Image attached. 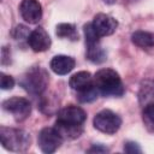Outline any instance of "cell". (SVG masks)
Instances as JSON below:
<instances>
[{
    "label": "cell",
    "mask_w": 154,
    "mask_h": 154,
    "mask_svg": "<svg viewBox=\"0 0 154 154\" xmlns=\"http://www.w3.org/2000/svg\"><path fill=\"white\" fill-rule=\"evenodd\" d=\"M94 85L96 87L99 94L103 96H122L125 91L124 84L120 76L112 69H101L94 77Z\"/></svg>",
    "instance_id": "cell-1"
},
{
    "label": "cell",
    "mask_w": 154,
    "mask_h": 154,
    "mask_svg": "<svg viewBox=\"0 0 154 154\" xmlns=\"http://www.w3.org/2000/svg\"><path fill=\"white\" fill-rule=\"evenodd\" d=\"M0 140L4 148L11 152H25L31 143L30 135L22 129L0 128Z\"/></svg>",
    "instance_id": "cell-2"
},
{
    "label": "cell",
    "mask_w": 154,
    "mask_h": 154,
    "mask_svg": "<svg viewBox=\"0 0 154 154\" xmlns=\"http://www.w3.org/2000/svg\"><path fill=\"white\" fill-rule=\"evenodd\" d=\"M48 73L46 70L40 66H34L24 73L20 84L26 91L35 95H41L48 87Z\"/></svg>",
    "instance_id": "cell-3"
},
{
    "label": "cell",
    "mask_w": 154,
    "mask_h": 154,
    "mask_svg": "<svg viewBox=\"0 0 154 154\" xmlns=\"http://www.w3.org/2000/svg\"><path fill=\"white\" fill-rule=\"evenodd\" d=\"M93 124L96 130L107 135H113L119 130L122 125V119L113 111L102 109L99 113H96V116L93 119Z\"/></svg>",
    "instance_id": "cell-4"
},
{
    "label": "cell",
    "mask_w": 154,
    "mask_h": 154,
    "mask_svg": "<svg viewBox=\"0 0 154 154\" xmlns=\"http://www.w3.org/2000/svg\"><path fill=\"white\" fill-rule=\"evenodd\" d=\"M2 108L11 113L16 122H23L25 120L31 112V105L29 100L24 97H10L2 102Z\"/></svg>",
    "instance_id": "cell-5"
},
{
    "label": "cell",
    "mask_w": 154,
    "mask_h": 154,
    "mask_svg": "<svg viewBox=\"0 0 154 154\" xmlns=\"http://www.w3.org/2000/svg\"><path fill=\"white\" fill-rule=\"evenodd\" d=\"M63 141V137L59 135L55 128H43L37 137L38 147L46 154L54 153L61 146Z\"/></svg>",
    "instance_id": "cell-6"
},
{
    "label": "cell",
    "mask_w": 154,
    "mask_h": 154,
    "mask_svg": "<svg viewBox=\"0 0 154 154\" xmlns=\"http://www.w3.org/2000/svg\"><path fill=\"white\" fill-rule=\"evenodd\" d=\"M85 119H87V113L84 112V109L73 105L64 107L57 113V122L65 124L83 125Z\"/></svg>",
    "instance_id": "cell-7"
},
{
    "label": "cell",
    "mask_w": 154,
    "mask_h": 154,
    "mask_svg": "<svg viewBox=\"0 0 154 154\" xmlns=\"http://www.w3.org/2000/svg\"><path fill=\"white\" fill-rule=\"evenodd\" d=\"M91 24L100 37L112 35L118 28V22L113 17L106 13H97L94 17Z\"/></svg>",
    "instance_id": "cell-8"
},
{
    "label": "cell",
    "mask_w": 154,
    "mask_h": 154,
    "mask_svg": "<svg viewBox=\"0 0 154 154\" xmlns=\"http://www.w3.org/2000/svg\"><path fill=\"white\" fill-rule=\"evenodd\" d=\"M22 18L29 24H36L42 17V7L38 0H22L19 5Z\"/></svg>",
    "instance_id": "cell-9"
},
{
    "label": "cell",
    "mask_w": 154,
    "mask_h": 154,
    "mask_svg": "<svg viewBox=\"0 0 154 154\" xmlns=\"http://www.w3.org/2000/svg\"><path fill=\"white\" fill-rule=\"evenodd\" d=\"M28 45L34 52H45L51 47V37L42 26H37L30 32Z\"/></svg>",
    "instance_id": "cell-10"
},
{
    "label": "cell",
    "mask_w": 154,
    "mask_h": 154,
    "mask_svg": "<svg viewBox=\"0 0 154 154\" xmlns=\"http://www.w3.org/2000/svg\"><path fill=\"white\" fill-rule=\"evenodd\" d=\"M76 65V61L72 57L69 55H55L49 63L51 70L57 75H67L73 70Z\"/></svg>",
    "instance_id": "cell-11"
},
{
    "label": "cell",
    "mask_w": 154,
    "mask_h": 154,
    "mask_svg": "<svg viewBox=\"0 0 154 154\" xmlns=\"http://www.w3.org/2000/svg\"><path fill=\"white\" fill-rule=\"evenodd\" d=\"M57 131L63 137V140H75L78 138L83 132L82 125H73V124H65L60 122H55Z\"/></svg>",
    "instance_id": "cell-12"
},
{
    "label": "cell",
    "mask_w": 154,
    "mask_h": 154,
    "mask_svg": "<svg viewBox=\"0 0 154 154\" xmlns=\"http://www.w3.org/2000/svg\"><path fill=\"white\" fill-rule=\"evenodd\" d=\"M93 83H94V79H93L90 72H88V71H79V72L72 75L69 81L71 89H73L75 91H79V90L91 85Z\"/></svg>",
    "instance_id": "cell-13"
},
{
    "label": "cell",
    "mask_w": 154,
    "mask_h": 154,
    "mask_svg": "<svg viewBox=\"0 0 154 154\" xmlns=\"http://www.w3.org/2000/svg\"><path fill=\"white\" fill-rule=\"evenodd\" d=\"M131 41L134 45L141 48H152L154 46V34L144 30H137L132 32Z\"/></svg>",
    "instance_id": "cell-14"
},
{
    "label": "cell",
    "mask_w": 154,
    "mask_h": 154,
    "mask_svg": "<svg viewBox=\"0 0 154 154\" xmlns=\"http://www.w3.org/2000/svg\"><path fill=\"white\" fill-rule=\"evenodd\" d=\"M138 100L142 107L154 103V82L152 81H144L141 83L140 93H138Z\"/></svg>",
    "instance_id": "cell-15"
},
{
    "label": "cell",
    "mask_w": 154,
    "mask_h": 154,
    "mask_svg": "<svg viewBox=\"0 0 154 154\" xmlns=\"http://www.w3.org/2000/svg\"><path fill=\"white\" fill-rule=\"evenodd\" d=\"M55 34L58 37L69 38V40H77L78 34L73 24L70 23H59L55 28Z\"/></svg>",
    "instance_id": "cell-16"
},
{
    "label": "cell",
    "mask_w": 154,
    "mask_h": 154,
    "mask_svg": "<svg viewBox=\"0 0 154 154\" xmlns=\"http://www.w3.org/2000/svg\"><path fill=\"white\" fill-rule=\"evenodd\" d=\"M87 58L94 64H100L106 59V53L100 46V42L87 46Z\"/></svg>",
    "instance_id": "cell-17"
},
{
    "label": "cell",
    "mask_w": 154,
    "mask_h": 154,
    "mask_svg": "<svg viewBox=\"0 0 154 154\" xmlns=\"http://www.w3.org/2000/svg\"><path fill=\"white\" fill-rule=\"evenodd\" d=\"M97 95H99V91H97L96 87L94 85V83H93L91 85H89V87H87V88L79 90V91H76V97H77V100H78L79 102H83V103L94 101V100L97 97Z\"/></svg>",
    "instance_id": "cell-18"
},
{
    "label": "cell",
    "mask_w": 154,
    "mask_h": 154,
    "mask_svg": "<svg viewBox=\"0 0 154 154\" xmlns=\"http://www.w3.org/2000/svg\"><path fill=\"white\" fill-rule=\"evenodd\" d=\"M83 29H84V36H85V45L87 46L95 45V43L100 42V36L96 34L91 23H87Z\"/></svg>",
    "instance_id": "cell-19"
},
{
    "label": "cell",
    "mask_w": 154,
    "mask_h": 154,
    "mask_svg": "<svg viewBox=\"0 0 154 154\" xmlns=\"http://www.w3.org/2000/svg\"><path fill=\"white\" fill-rule=\"evenodd\" d=\"M143 120L147 126L154 130V103H149L143 107Z\"/></svg>",
    "instance_id": "cell-20"
},
{
    "label": "cell",
    "mask_w": 154,
    "mask_h": 154,
    "mask_svg": "<svg viewBox=\"0 0 154 154\" xmlns=\"http://www.w3.org/2000/svg\"><path fill=\"white\" fill-rule=\"evenodd\" d=\"M14 87V79L12 76H8L6 73H1V89L2 90H10Z\"/></svg>",
    "instance_id": "cell-21"
},
{
    "label": "cell",
    "mask_w": 154,
    "mask_h": 154,
    "mask_svg": "<svg viewBox=\"0 0 154 154\" xmlns=\"http://www.w3.org/2000/svg\"><path fill=\"white\" fill-rule=\"evenodd\" d=\"M124 150L126 153H141L142 152V149L136 142H126L124 144Z\"/></svg>",
    "instance_id": "cell-22"
},
{
    "label": "cell",
    "mask_w": 154,
    "mask_h": 154,
    "mask_svg": "<svg viewBox=\"0 0 154 154\" xmlns=\"http://www.w3.org/2000/svg\"><path fill=\"white\" fill-rule=\"evenodd\" d=\"M88 152H90V153H103V152H108V149L106 147H101V146H93Z\"/></svg>",
    "instance_id": "cell-23"
},
{
    "label": "cell",
    "mask_w": 154,
    "mask_h": 154,
    "mask_svg": "<svg viewBox=\"0 0 154 154\" xmlns=\"http://www.w3.org/2000/svg\"><path fill=\"white\" fill-rule=\"evenodd\" d=\"M105 4H108V5H111V4H113V2H116V0H102Z\"/></svg>",
    "instance_id": "cell-24"
}]
</instances>
